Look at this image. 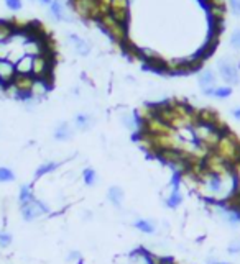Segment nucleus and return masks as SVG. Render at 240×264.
<instances>
[{
	"label": "nucleus",
	"mask_w": 240,
	"mask_h": 264,
	"mask_svg": "<svg viewBox=\"0 0 240 264\" xmlns=\"http://www.w3.org/2000/svg\"><path fill=\"white\" fill-rule=\"evenodd\" d=\"M17 31V27L13 22L8 20H0V43H5L13 36V33Z\"/></svg>",
	"instance_id": "nucleus-18"
},
{
	"label": "nucleus",
	"mask_w": 240,
	"mask_h": 264,
	"mask_svg": "<svg viewBox=\"0 0 240 264\" xmlns=\"http://www.w3.org/2000/svg\"><path fill=\"white\" fill-rule=\"evenodd\" d=\"M32 69H33V58L28 55L20 56L15 61V71L17 74H23V76H32Z\"/></svg>",
	"instance_id": "nucleus-15"
},
{
	"label": "nucleus",
	"mask_w": 240,
	"mask_h": 264,
	"mask_svg": "<svg viewBox=\"0 0 240 264\" xmlns=\"http://www.w3.org/2000/svg\"><path fill=\"white\" fill-rule=\"evenodd\" d=\"M32 76L35 77V79L51 81V76H53V59H51V53H45V55H40V56L33 58Z\"/></svg>",
	"instance_id": "nucleus-5"
},
{
	"label": "nucleus",
	"mask_w": 240,
	"mask_h": 264,
	"mask_svg": "<svg viewBox=\"0 0 240 264\" xmlns=\"http://www.w3.org/2000/svg\"><path fill=\"white\" fill-rule=\"evenodd\" d=\"M50 84H51V81L35 79V82H33V86H32V95L40 100L41 97H45L48 94V90H50Z\"/></svg>",
	"instance_id": "nucleus-17"
},
{
	"label": "nucleus",
	"mask_w": 240,
	"mask_h": 264,
	"mask_svg": "<svg viewBox=\"0 0 240 264\" xmlns=\"http://www.w3.org/2000/svg\"><path fill=\"white\" fill-rule=\"evenodd\" d=\"M79 253H71L69 254V261H74V259H79Z\"/></svg>",
	"instance_id": "nucleus-34"
},
{
	"label": "nucleus",
	"mask_w": 240,
	"mask_h": 264,
	"mask_svg": "<svg viewBox=\"0 0 240 264\" xmlns=\"http://www.w3.org/2000/svg\"><path fill=\"white\" fill-rule=\"evenodd\" d=\"M99 2H101L104 7H109V2H110V0H99Z\"/></svg>",
	"instance_id": "nucleus-35"
},
{
	"label": "nucleus",
	"mask_w": 240,
	"mask_h": 264,
	"mask_svg": "<svg viewBox=\"0 0 240 264\" xmlns=\"http://www.w3.org/2000/svg\"><path fill=\"white\" fill-rule=\"evenodd\" d=\"M107 200H109L115 208H120L122 205H124V200H125L124 189L119 187V185H112V187L107 190Z\"/></svg>",
	"instance_id": "nucleus-14"
},
{
	"label": "nucleus",
	"mask_w": 240,
	"mask_h": 264,
	"mask_svg": "<svg viewBox=\"0 0 240 264\" xmlns=\"http://www.w3.org/2000/svg\"><path fill=\"white\" fill-rule=\"evenodd\" d=\"M234 177H235V182H237V187L240 189V161L234 164Z\"/></svg>",
	"instance_id": "nucleus-30"
},
{
	"label": "nucleus",
	"mask_w": 240,
	"mask_h": 264,
	"mask_svg": "<svg viewBox=\"0 0 240 264\" xmlns=\"http://www.w3.org/2000/svg\"><path fill=\"white\" fill-rule=\"evenodd\" d=\"M122 123H124L125 128H129L130 131H137L140 125H143V121L138 118V115L130 112V114H124L122 115Z\"/></svg>",
	"instance_id": "nucleus-20"
},
{
	"label": "nucleus",
	"mask_w": 240,
	"mask_h": 264,
	"mask_svg": "<svg viewBox=\"0 0 240 264\" xmlns=\"http://www.w3.org/2000/svg\"><path fill=\"white\" fill-rule=\"evenodd\" d=\"M50 13L56 22H72V17L68 13V7L63 0H53L50 3Z\"/></svg>",
	"instance_id": "nucleus-11"
},
{
	"label": "nucleus",
	"mask_w": 240,
	"mask_h": 264,
	"mask_svg": "<svg viewBox=\"0 0 240 264\" xmlns=\"http://www.w3.org/2000/svg\"><path fill=\"white\" fill-rule=\"evenodd\" d=\"M97 22H99V25L102 27V30H104L115 43L124 45V46L127 45V25L120 23L119 20H115L109 12H105Z\"/></svg>",
	"instance_id": "nucleus-3"
},
{
	"label": "nucleus",
	"mask_w": 240,
	"mask_h": 264,
	"mask_svg": "<svg viewBox=\"0 0 240 264\" xmlns=\"http://www.w3.org/2000/svg\"><path fill=\"white\" fill-rule=\"evenodd\" d=\"M82 180H84V184L87 187H94V185L99 182V176H97L96 169L92 168H86L82 171Z\"/></svg>",
	"instance_id": "nucleus-23"
},
{
	"label": "nucleus",
	"mask_w": 240,
	"mask_h": 264,
	"mask_svg": "<svg viewBox=\"0 0 240 264\" xmlns=\"http://www.w3.org/2000/svg\"><path fill=\"white\" fill-rule=\"evenodd\" d=\"M68 38H69V41H71L72 48H74L76 55H79V56H89L91 55V45L84 40V38H81L79 35H74V33H71Z\"/></svg>",
	"instance_id": "nucleus-13"
},
{
	"label": "nucleus",
	"mask_w": 240,
	"mask_h": 264,
	"mask_svg": "<svg viewBox=\"0 0 240 264\" xmlns=\"http://www.w3.org/2000/svg\"><path fill=\"white\" fill-rule=\"evenodd\" d=\"M227 251L230 253V254H240V239L239 241H234L230 246L227 248Z\"/></svg>",
	"instance_id": "nucleus-31"
},
{
	"label": "nucleus",
	"mask_w": 240,
	"mask_h": 264,
	"mask_svg": "<svg viewBox=\"0 0 240 264\" xmlns=\"http://www.w3.org/2000/svg\"><path fill=\"white\" fill-rule=\"evenodd\" d=\"M60 166H61V163H58V161H46V163H41L35 171V179H40V177H43V176L55 173Z\"/></svg>",
	"instance_id": "nucleus-19"
},
{
	"label": "nucleus",
	"mask_w": 240,
	"mask_h": 264,
	"mask_svg": "<svg viewBox=\"0 0 240 264\" xmlns=\"http://www.w3.org/2000/svg\"><path fill=\"white\" fill-rule=\"evenodd\" d=\"M13 241V236L5 230H0V248H7L10 246Z\"/></svg>",
	"instance_id": "nucleus-26"
},
{
	"label": "nucleus",
	"mask_w": 240,
	"mask_h": 264,
	"mask_svg": "<svg viewBox=\"0 0 240 264\" xmlns=\"http://www.w3.org/2000/svg\"><path fill=\"white\" fill-rule=\"evenodd\" d=\"M130 0H110L109 7H107V12L110 13L115 20H119L120 23L127 25L129 23V5H130Z\"/></svg>",
	"instance_id": "nucleus-7"
},
{
	"label": "nucleus",
	"mask_w": 240,
	"mask_h": 264,
	"mask_svg": "<svg viewBox=\"0 0 240 264\" xmlns=\"http://www.w3.org/2000/svg\"><path fill=\"white\" fill-rule=\"evenodd\" d=\"M5 5H7L8 10L20 12L23 8V2H22V0H5Z\"/></svg>",
	"instance_id": "nucleus-28"
},
{
	"label": "nucleus",
	"mask_w": 240,
	"mask_h": 264,
	"mask_svg": "<svg viewBox=\"0 0 240 264\" xmlns=\"http://www.w3.org/2000/svg\"><path fill=\"white\" fill-rule=\"evenodd\" d=\"M198 84L201 92L204 95L210 97L212 90L217 87V76H215V72L212 69H203L198 76Z\"/></svg>",
	"instance_id": "nucleus-8"
},
{
	"label": "nucleus",
	"mask_w": 240,
	"mask_h": 264,
	"mask_svg": "<svg viewBox=\"0 0 240 264\" xmlns=\"http://www.w3.org/2000/svg\"><path fill=\"white\" fill-rule=\"evenodd\" d=\"M33 199H35V194H33L32 184H22L20 190H18V202H20V205L32 202Z\"/></svg>",
	"instance_id": "nucleus-22"
},
{
	"label": "nucleus",
	"mask_w": 240,
	"mask_h": 264,
	"mask_svg": "<svg viewBox=\"0 0 240 264\" xmlns=\"http://www.w3.org/2000/svg\"><path fill=\"white\" fill-rule=\"evenodd\" d=\"M230 46L234 48L235 51L240 53V28H235L230 35Z\"/></svg>",
	"instance_id": "nucleus-27"
},
{
	"label": "nucleus",
	"mask_w": 240,
	"mask_h": 264,
	"mask_svg": "<svg viewBox=\"0 0 240 264\" xmlns=\"http://www.w3.org/2000/svg\"><path fill=\"white\" fill-rule=\"evenodd\" d=\"M155 264H173V261H171V259H158V258H155Z\"/></svg>",
	"instance_id": "nucleus-33"
},
{
	"label": "nucleus",
	"mask_w": 240,
	"mask_h": 264,
	"mask_svg": "<svg viewBox=\"0 0 240 264\" xmlns=\"http://www.w3.org/2000/svg\"><path fill=\"white\" fill-rule=\"evenodd\" d=\"M214 153H217L220 158H224L229 164H235L240 161V143L234 135L224 131L219 138L217 145L214 146Z\"/></svg>",
	"instance_id": "nucleus-1"
},
{
	"label": "nucleus",
	"mask_w": 240,
	"mask_h": 264,
	"mask_svg": "<svg viewBox=\"0 0 240 264\" xmlns=\"http://www.w3.org/2000/svg\"><path fill=\"white\" fill-rule=\"evenodd\" d=\"M15 76V62L10 59H0V86L5 89L7 86H10L13 82Z\"/></svg>",
	"instance_id": "nucleus-9"
},
{
	"label": "nucleus",
	"mask_w": 240,
	"mask_h": 264,
	"mask_svg": "<svg viewBox=\"0 0 240 264\" xmlns=\"http://www.w3.org/2000/svg\"><path fill=\"white\" fill-rule=\"evenodd\" d=\"M230 95H232V87L230 86H217L212 90V94H210V97H214V99H217V100H225V99H229Z\"/></svg>",
	"instance_id": "nucleus-24"
},
{
	"label": "nucleus",
	"mask_w": 240,
	"mask_h": 264,
	"mask_svg": "<svg viewBox=\"0 0 240 264\" xmlns=\"http://www.w3.org/2000/svg\"><path fill=\"white\" fill-rule=\"evenodd\" d=\"M96 123V118L91 114H86V112H81V114H76L74 117V130L77 131H87L91 130Z\"/></svg>",
	"instance_id": "nucleus-12"
},
{
	"label": "nucleus",
	"mask_w": 240,
	"mask_h": 264,
	"mask_svg": "<svg viewBox=\"0 0 240 264\" xmlns=\"http://www.w3.org/2000/svg\"><path fill=\"white\" fill-rule=\"evenodd\" d=\"M20 213H22V218L25 220V222H35L36 218L50 213V207H48L45 202H41V200H38L35 197L32 202H28L25 205H20Z\"/></svg>",
	"instance_id": "nucleus-6"
},
{
	"label": "nucleus",
	"mask_w": 240,
	"mask_h": 264,
	"mask_svg": "<svg viewBox=\"0 0 240 264\" xmlns=\"http://www.w3.org/2000/svg\"><path fill=\"white\" fill-rule=\"evenodd\" d=\"M217 72L222 77V81L227 86H237L240 82V72H239V62L232 58H220L217 61Z\"/></svg>",
	"instance_id": "nucleus-4"
},
{
	"label": "nucleus",
	"mask_w": 240,
	"mask_h": 264,
	"mask_svg": "<svg viewBox=\"0 0 240 264\" xmlns=\"http://www.w3.org/2000/svg\"><path fill=\"white\" fill-rule=\"evenodd\" d=\"M230 115H232L237 121H240V105L239 107H234V109L230 110Z\"/></svg>",
	"instance_id": "nucleus-32"
},
{
	"label": "nucleus",
	"mask_w": 240,
	"mask_h": 264,
	"mask_svg": "<svg viewBox=\"0 0 240 264\" xmlns=\"http://www.w3.org/2000/svg\"><path fill=\"white\" fill-rule=\"evenodd\" d=\"M40 2H41V3H48V5H50V3L53 2V0H40Z\"/></svg>",
	"instance_id": "nucleus-36"
},
{
	"label": "nucleus",
	"mask_w": 240,
	"mask_h": 264,
	"mask_svg": "<svg viewBox=\"0 0 240 264\" xmlns=\"http://www.w3.org/2000/svg\"><path fill=\"white\" fill-rule=\"evenodd\" d=\"M74 126L71 123H68V121H60L55 130H53V138L56 141H60V143H65V141H71L72 136H74Z\"/></svg>",
	"instance_id": "nucleus-10"
},
{
	"label": "nucleus",
	"mask_w": 240,
	"mask_h": 264,
	"mask_svg": "<svg viewBox=\"0 0 240 264\" xmlns=\"http://www.w3.org/2000/svg\"><path fill=\"white\" fill-rule=\"evenodd\" d=\"M71 7L82 20H99L107 12V7L102 5L99 0H71Z\"/></svg>",
	"instance_id": "nucleus-2"
},
{
	"label": "nucleus",
	"mask_w": 240,
	"mask_h": 264,
	"mask_svg": "<svg viewBox=\"0 0 240 264\" xmlns=\"http://www.w3.org/2000/svg\"><path fill=\"white\" fill-rule=\"evenodd\" d=\"M181 204H183V194H181L178 184L174 182V185H173V189H171L170 195L165 199V205H166L168 208L174 210V208H178Z\"/></svg>",
	"instance_id": "nucleus-16"
},
{
	"label": "nucleus",
	"mask_w": 240,
	"mask_h": 264,
	"mask_svg": "<svg viewBox=\"0 0 240 264\" xmlns=\"http://www.w3.org/2000/svg\"><path fill=\"white\" fill-rule=\"evenodd\" d=\"M227 2H229L230 10L234 12V15L240 17V0H227Z\"/></svg>",
	"instance_id": "nucleus-29"
},
{
	"label": "nucleus",
	"mask_w": 240,
	"mask_h": 264,
	"mask_svg": "<svg viewBox=\"0 0 240 264\" xmlns=\"http://www.w3.org/2000/svg\"><path fill=\"white\" fill-rule=\"evenodd\" d=\"M134 228H137L140 233H145V235H153L156 232V225L151 222V220H146V218H138L137 222H134Z\"/></svg>",
	"instance_id": "nucleus-21"
},
{
	"label": "nucleus",
	"mask_w": 240,
	"mask_h": 264,
	"mask_svg": "<svg viewBox=\"0 0 240 264\" xmlns=\"http://www.w3.org/2000/svg\"><path fill=\"white\" fill-rule=\"evenodd\" d=\"M15 179H17V174L13 173L10 168H7V166H0V184L13 182Z\"/></svg>",
	"instance_id": "nucleus-25"
}]
</instances>
